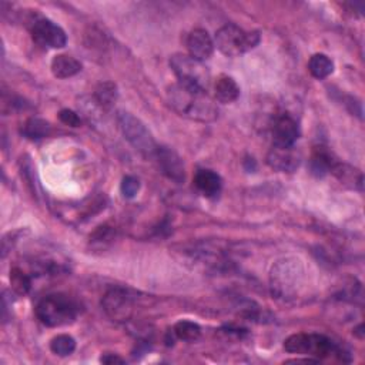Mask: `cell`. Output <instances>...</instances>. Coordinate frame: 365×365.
Wrapping results in <instances>:
<instances>
[{
    "label": "cell",
    "instance_id": "5b68a950",
    "mask_svg": "<svg viewBox=\"0 0 365 365\" xmlns=\"http://www.w3.org/2000/svg\"><path fill=\"white\" fill-rule=\"evenodd\" d=\"M261 36L258 32H246L236 25H225L220 27L214 37V46L227 58L240 56L255 46H258Z\"/></svg>",
    "mask_w": 365,
    "mask_h": 365
},
{
    "label": "cell",
    "instance_id": "9c48e42d",
    "mask_svg": "<svg viewBox=\"0 0 365 365\" xmlns=\"http://www.w3.org/2000/svg\"><path fill=\"white\" fill-rule=\"evenodd\" d=\"M32 37L37 44L52 49H62L67 43L65 30L52 20L44 18H39L33 22Z\"/></svg>",
    "mask_w": 365,
    "mask_h": 365
},
{
    "label": "cell",
    "instance_id": "8fae6325",
    "mask_svg": "<svg viewBox=\"0 0 365 365\" xmlns=\"http://www.w3.org/2000/svg\"><path fill=\"white\" fill-rule=\"evenodd\" d=\"M301 163V156L291 147L283 146H272V149L267 154V164L272 168L281 173H293L298 168Z\"/></svg>",
    "mask_w": 365,
    "mask_h": 365
},
{
    "label": "cell",
    "instance_id": "30bf717a",
    "mask_svg": "<svg viewBox=\"0 0 365 365\" xmlns=\"http://www.w3.org/2000/svg\"><path fill=\"white\" fill-rule=\"evenodd\" d=\"M154 159L157 160V164L161 170V173L173 180L174 182H182L186 178V168L185 163H182L181 157L171 149L159 146L154 154Z\"/></svg>",
    "mask_w": 365,
    "mask_h": 365
},
{
    "label": "cell",
    "instance_id": "5bb4252c",
    "mask_svg": "<svg viewBox=\"0 0 365 365\" xmlns=\"http://www.w3.org/2000/svg\"><path fill=\"white\" fill-rule=\"evenodd\" d=\"M338 163L333 152H330L327 147L318 146L314 149L310 160V168L311 173L317 177H324L326 174L331 173L334 166Z\"/></svg>",
    "mask_w": 365,
    "mask_h": 365
},
{
    "label": "cell",
    "instance_id": "83f0119b",
    "mask_svg": "<svg viewBox=\"0 0 365 365\" xmlns=\"http://www.w3.org/2000/svg\"><path fill=\"white\" fill-rule=\"evenodd\" d=\"M100 361L103 364H107V365H112V364H124V359L120 358L119 355H114V354H106L100 358Z\"/></svg>",
    "mask_w": 365,
    "mask_h": 365
},
{
    "label": "cell",
    "instance_id": "4316f807",
    "mask_svg": "<svg viewBox=\"0 0 365 365\" xmlns=\"http://www.w3.org/2000/svg\"><path fill=\"white\" fill-rule=\"evenodd\" d=\"M59 119L63 124L66 126H70V127H80L81 126V119L80 116L73 112V110H69V109H63L60 113H59Z\"/></svg>",
    "mask_w": 365,
    "mask_h": 365
},
{
    "label": "cell",
    "instance_id": "603a6c76",
    "mask_svg": "<svg viewBox=\"0 0 365 365\" xmlns=\"http://www.w3.org/2000/svg\"><path fill=\"white\" fill-rule=\"evenodd\" d=\"M11 286L18 296H26L32 290V277L22 268L15 267L11 270Z\"/></svg>",
    "mask_w": 365,
    "mask_h": 365
},
{
    "label": "cell",
    "instance_id": "7402d4cb",
    "mask_svg": "<svg viewBox=\"0 0 365 365\" xmlns=\"http://www.w3.org/2000/svg\"><path fill=\"white\" fill-rule=\"evenodd\" d=\"M173 333L181 341L194 343V341H197L200 338L201 328H200L199 324H196L193 321H186V319H182V321H178L174 326Z\"/></svg>",
    "mask_w": 365,
    "mask_h": 365
},
{
    "label": "cell",
    "instance_id": "3957f363",
    "mask_svg": "<svg viewBox=\"0 0 365 365\" xmlns=\"http://www.w3.org/2000/svg\"><path fill=\"white\" fill-rule=\"evenodd\" d=\"M40 323L48 327H63L72 324L79 315L77 303L66 294H51L40 300L36 307Z\"/></svg>",
    "mask_w": 365,
    "mask_h": 365
},
{
    "label": "cell",
    "instance_id": "e0dca14e",
    "mask_svg": "<svg viewBox=\"0 0 365 365\" xmlns=\"http://www.w3.org/2000/svg\"><path fill=\"white\" fill-rule=\"evenodd\" d=\"M52 73L58 79H69L76 76L81 70V65L77 59L69 55H58L52 60Z\"/></svg>",
    "mask_w": 365,
    "mask_h": 365
},
{
    "label": "cell",
    "instance_id": "4fadbf2b",
    "mask_svg": "<svg viewBox=\"0 0 365 365\" xmlns=\"http://www.w3.org/2000/svg\"><path fill=\"white\" fill-rule=\"evenodd\" d=\"M189 56L199 62H204L211 58L214 52V41L204 29H194L187 36Z\"/></svg>",
    "mask_w": 365,
    "mask_h": 365
},
{
    "label": "cell",
    "instance_id": "ac0fdd59",
    "mask_svg": "<svg viewBox=\"0 0 365 365\" xmlns=\"http://www.w3.org/2000/svg\"><path fill=\"white\" fill-rule=\"evenodd\" d=\"M341 182L345 186H348L350 189H354V190H362V182H364V178H362V173L348 164H343V163H337L331 171Z\"/></svg>",
    "mask_w": 365,
    "mask_h": 365
},
{
    "label": "cell",
    "instance_id": "277c9868",
    "mask_svg": "<svg viewBox=\"0 0 365 365\" xmlns=\"http://www.w3.org/2000/svg\"><path fill=\"white\" fill-rule=\"evenodd\" d=\"M284 348L290 354H300V355H310L315 357L318 361L321 358H327L331 355H336L341 359H344V351L341 347H338L331 338L323 336V334H294L290 336L284 341Z\"/></svg>",
    "mask_w": 365,
    "mask_h": 365
},
{
    "label": "cell",
    "instance_id": "7c38bea8",
    "mask_svg": "<svg viewBox=\"0 0 365 365\" xmlns=\"http://www.w3.org/2000/svg\"><path fill=\"white\" fill-rule=\"evenodd\" d=\"M300 130L297 121L288 116L281 114L272 124V142L274 146H283V147H291L298 140Z\"/></svg>",
    "mask_w": 365,
    "mask_h": 365
},
{
    "label": "cell",
    "instance_id": "ffe728a7",
    "mask_svg": "<svg viewBox=\"0 0 365 365\" xmlns=\"http://www.w3.org/2000/svg\"><path fill=\"white\" fill-rule=\"evenodd\" d=\"M93 98L103 110H110L119 98L117 86L113 81H103L96 87Z\"/></svg>",
    "mask_w": 365,
    "mask_h": 365
},
{
    "label": "cell",
    "instance_id": "44dd1931",
    "mask_svg": "<svg viewBox=\"0 0 365 365\" xmlns=\"http://www.w3.org/2000/svg\"><path fill=\"white\" fill-rule=\"evenodd\" d=\"M308 72L311 73L312 77L323 80L327 79L333 72H334V63L333 60L324 55V53H317L311 56L308 62Z\"/></svg>",
    "mask_w": 365,
    "mask_h": 365
},
{
    "label": "cell",
    "instance_id": "484cf974",
    "mask_svg": "<svg viewBox=\"0 0 365 365\" xmlns=\"http://www.w3.org/2000/svg\"><path fill=\"white\" fill-rule=\"evenodd\" d=\"M120 192L123 194V197L126 199H133L137 196V193L140 192V181L134 175H126L121 180L120 185Z\"/></svg>",
    "mask_w": 365,
    "mask_h": 365
},
{
    "label": "cell",
    "instance_id": "d6986e66",
    "mask_svg": "<svg viewBox=\"0 0 365 365\" xmlns=\"http://www.w3.org/2000/svg\"><path fill=\"white\" fill-rule=\"evenodd\" d=\"M52 133V126L39 117H30L22 127V134L29 140H40L44 137H49Z\"/></svg>",
    "mask_w": 365,
    "mask_h": 365
},
{
    "label": "cell",
    "instance_id": "52a82bcc",
    "mask_svg": "<svg viewBox=\"0 0 365 365\" xmlns=\"http://www.w3.org/2000/svg\"><path fill=\"white\" fill-rule=\"evenodd\" d=\"M170 67L178 79V83L203 90L208 88L210 73L203 62H199L189 55L177 53L171 56Z\"/></svg>",
    "mask_w": 365,
    "mask_h": 365
},
{
    "label": "cell",
    "instance_id": "cb8c5ba5",
    "mask_svg": "<svg viewBox=\"0 0 365 365\" xmlns=\"http://www.w3.org/2000/svg\"><path fill=\"white\" fill-rule=\"evenodd\" d=\"M51 350L59 357H67L76 350V341L69 334H60L51 341Z\"/></svg>",
    "mask_w": 365,
    "mask_h": 365
},
{
    "label": "cell",
    "instance_id": "8992f818",
    "mask_svg": "<svg viewBox=\"0 0 365 365\" xmlns=\"http://www.w3.org/2000/svg\"><path fill=\"white\" fill-rule=\"evenodd\" d=\"M119 127L124 135V139L146 157H154L157 150V143L153 134L146 127V124L127 112H120L117 116Z\"/></svg>",
    "mask_w": 365,
    "mask_h": 365
},
{
    "label": "cell",
    "instance_id": "d4e9b609",
    "mask_svg": "<svg viewBox=\"0 0 365 365\" xmlns=\"http://www.w3.org/2000/svg\"><path fill=\"white\" fill-rule=\"evenodd\" d=\"M114 237H116V232L112 227L102 225L98 228L96 232H93V234L90 236V244L103 247L106 244H110L114 240Z\"/></svg>",
    "mask_w": 365,
    "mask_h": 365
},
{
    "label": "cell",
    "instance_id": "7a4b0ae2",
    "mask_svg": "<svg viewBox=\"0 0 365 365\" xmlns=\"http://www.w3.org/2000/svg\"><path fill=\"white\" fill-rule=\"evenodd\" d=\"M304 284V265L298 258H283L271 268V294L280 300L296 298Z\"/></svg>",
    "mask_w": 365,
    "mask_h": 365
},
{
    "label": "cell",
    "instance_id": "2e32d148",
    "mask_svg": "<svg viewBox=\"0 0 365 365\" xmlns=\"http://www.w3.org/2000/svg\"><path fill=\"white\" fill-rule=\"evenodd\" d=\"M196 189L206 197H217L221 192V178L213 170H199L194 175Z\"/></svg>",
    "mask_w": 365,
    "mask_h": 365
},
{
    "label": "cell",
    "instance_id": "9a60e30c",
    "mask_svg": "<svg viewBox=\"0 0 365 365\" xmlns=\"http://www.w3.org/2000/svg\"><path fill=\"white\" fill-rule=\"evenodd\" d=\"M214 96H215V100L220 103H224V105L233 103L240 96V87L233 77L227 76V74H221L214 81Z\"/></svg>",
    "mask_w": 365,
    "mask_h": 365
},
{
    "label": "cell",
    "instance_id": "6da1fadb",
    "mask_svg": "<svg viewBox=\"0 0 365 365\" xmlns=\"http://www.w3.org/2000/svg\"><path fill=\"white\" fill-rule=\"evenodd\" d=\"M167 102L175 113L194 121L211 123L218 117V107L214 99L203 88L177 81L167 88Z\"/></svg>",
    "mask_w": 365,
    "mask_h": 365
},
{
    "label": "cell",
    "instance_id": "ba28073f",
    "mask_svg": "<svg viewBox=\"0 0 365 365\" xmlns=\"http://www.w3.org/2000/svg\"><path fill=\"white\" fill-rule=\"evenodd\" d=\"M103 311L116 323H126L133 317V297L123 288H110L102 298Z\"/></svg>",
    "mask_w": 365,
    "mask_h": 365
}]
</instances>
